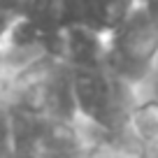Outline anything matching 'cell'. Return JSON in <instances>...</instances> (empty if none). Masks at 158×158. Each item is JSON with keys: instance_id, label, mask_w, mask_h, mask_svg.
Returning <instances> with one entry per match:
<instances>
[{"instance_id": "obj_1", "label": "cell", "mask_w": 158, "mask_h": 158, "mask_svg": "<svg viewBox=\"0 0 158 158\" xmlns=\"http://www.w3.org/2000/svg\"><path fill=\"white\" fill-rule=\"evenodd\" d=\"M158 58V21L142 0L121 19V23L105 35L102 63L135 86L151 74Z\"/></svg>"}, {"instance_id": "obj_2", "label": "cell", "mask_w": 158, "mask_h": 158, "mask_svg": "<svg viewBox=\"0 0 158 158\" xmlns=\"http://www.w3.org/2000/svg\"><path fill=\"white\" fill-rule=\"evenodd\" d=\"M128 86L121 77L112 72L102 60L77 63L72 77V93L77 107L98 126L114 128L130 121Z\"/></svg>"}, {"instance_id": "obj_3", "label": "cell", "mask_w": 158, "mask_h": 158, "mask_svg": "<svg viewBox=\"0 0 158 158\" xmlns=\"http://www.w3.org/2000/svg\"><path fill=\"white\" fill-rule=\"evenodd\" d=\"M16 12L26 28L40 35H63L77 26L72 0H16Z\"/></svg>"}, {"instance_id": "obj_4", "label": "cell", "mask_w": 158, "mask_h": 158, "mask_svg": "<svg viewBox=\"0 0 158 158\" xmlns=\"http://www.w3.org/2000/svg\"><path fill=\"white\" fill-rule=\"evenodd\" d=\"M72 2L77 26L105 37L121 23V19L139 0H72Z\"/></svg>"}, {"instance_id": "obj_5", "label": "cell", "mask_w": 158, "mask_h": 158, "mask_svg": "<svg viewBox=\"0 0 158 158\" xmlns=\"http://www.w3.org/2000/svg\"><path fill=\"white\" fill-rule=\"evenodd\" d=\"M133 130L142 142L158 144V100L142 102L139 107H133L130 112Z\"/></svg>"}, {"instance_id": "obj_6", "label": "cell", "mask_w": 158, "mask_h": 158, "mask_svg": "<svg viewBox=\"0 0 158 158\" xmlns=\"http://www.w3.org/2000/svg\"><path fill=\"white\" fill-rule=\"evenodd\" d=\"M144 5H147V10L153 14V19L158 21V0H142Z\"/></svg>"}]
</instances>
